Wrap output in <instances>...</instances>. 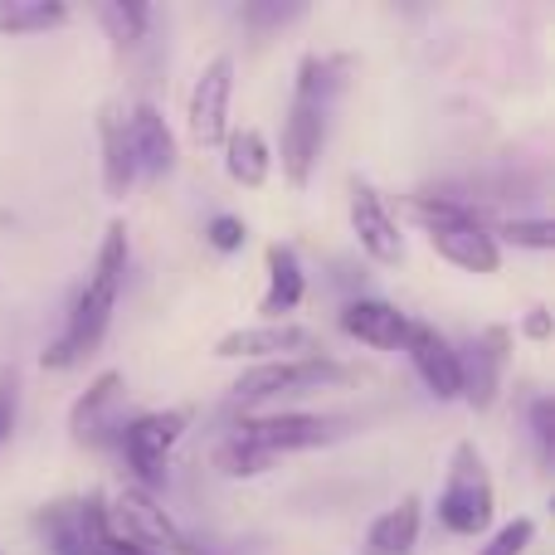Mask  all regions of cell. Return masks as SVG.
<instances>
[{
  "label": "cell",
  "instance_id": "obj_1",
  "mask_svg": "<svg viewBox=\"0 0 555 555\" xmlns=\"http://www.w3.org/2000/svg\"><path fill=\"white\" fill-rule=\"evenodd\" d=\"M122 273H127V224L113 220V224H107V234H103V249H98L93 273H88L83 293L74 297V312H68L64 341L74 346L78 356H88L98 341H103L107 322H113V312H117Z\"/></svg>",
  "mask_w": 555,
  "mask_h": 555
},
{
  "label": "cell",
  "instance_id": "obj_2",
  "mask_svg": "<svg viewBox=\"0 0 555 555\" xmlns=\"http://www.w3.org/2000/svg\"><path fill=\"white\" fill-rule=\"evenodd\" d=\"M492 512H498V492H492L488 463L473 443H459L449 463V482L439 492V521L453 537H482L492 527Z\"/></svg>",
  "mask_w": 555,
  "mask_h": 555
},
{
  "label": "cell",
  "instance_id": "obj_3",
  "mask_svg": "<svg viewBox=\"0 0 555 555\" xmlns=\"http://www.w3.org/2000/svg\"><path fill=\"white\" fill-rule=\"evenodd\" d=\"M341 380H351V371L317 351V356H287V361L249 365V371L230 385V395L240 404H269V400H283V395L332 390V385H341Z\"/></svg>",
  "mask_w": 555,
  "mask_h": 555
},
{
  "label": "cell",
  "instance_id": "obj_4",
  "mask_svg": "<svg viewBox=\"0 0 555 555\" xmlns=\"http://www.w3.org/2000/svg\"><path fill=\"white\" fill-rule=\"evenodd\" d=\"M113 521H117V531H122L132 546H142V551H156V555H205L181 531V521H176L171 512H166L162 502H156L152 492H142V488H122V492H117Z\"/></svg>",
  "mask_w": 555,
  "mask_h": 555
},
{
  "label": "cell",
  "instance_id": "obj_5",
  "mask_svg": "<svg viewBox=\"0 0 555 555\" xmlns=\"http://www.w3.org/2000/svg\"><path fill=\"white\" fill-rule=\"evenodd\" d=\"M185 439V414L181 410H156V414H137L132 424L122 429V453L137 473V488L156 492L166 482V459L171 449Z\"/></svg>",
  "mask_w": 555,
  "mask_h": 555
},
{
  "label": "cell",
  "instance_id": "obj_6",
  "mask_svg": "<svg viewBox=\"0 0 555 555\" xmlns=\"http://www.w3.org/2000/svg\"><path fill=\"white\" fill-rule=\"evenodd\" d=\"M507 361H512V332L507 326H482L459 351V400H468L473 410H492Z\"/></svg>",
  "mask_w": 555,
  "mask_h": 555
},
{
  "label": "cell",
  "instance_id": "obj_7",
  "mask_svg": "<svg viewBox=\"0 0 555 555\" xmlns=\"http://www.w3.org/2000/svg\"><path fill=\"white\" fill-rule=\"evenodd\" d=\"M341 434L336 420H322V414H244L234 424V439L254 443L263 453H293V449H322Z\"/></svg>",
  "mask_w": 555,
  "mask_h": 555
},
{
  "label": "cell",
  "instance_id": "obj_8",
  "mask_svg": "<svg viewBox=\"0 0 555 555\" xmlns=\"http://www.w3.org/2000/svg\"><path fill=\"white\" fill-rule=\"evenodd\" d=\"M220 361H287V356H317V336L297 322H259V326H234L215 341Z\"/></svg>",
  "mask_w": 555,
  "mask_h": 555
},
{
  "label": "cell",
  "instance_id": "obj_9",
  "mask_svg": "<svg viewBox=\"0 0 555 555\" xmlns=\"http://www.w3.org/2000/svg\"><path fill=\"white\" fill-rule=\"evenodd\" d=\"M230 98H234V59L215 54L191 88V142L224 146L230 137Z\"/></svg>",
  "mask_w": 555,
  "mask_h": 555
},
{
  "label": "cell",
  "instance_id": "obj_10",
  "mask_svg": "<svg viewBox=\"0 0 555 555\" xmlns=\"http://www.w3.org/2000/svg\"><path fill=\"white\" fill-rule=\"evenodd\" d=\"M326 113L332 107H317V103H297L287 107V122H283V176L287 185H297L302 191L307 181H312L317 162H322V146H326Z\"/></svg>",
  "mask_w": 555,
  "mask_h": 555
},
{
  "label": "cell",
  "instance_id": "obj_11",
  "mask_svg": "<svg viewBox=\"0 0 555 555\" xmlns=\"http://www.w3.org/2000/svg\"><path fill=\"white\" fill-rule=\"evenodd\" d=\"M351 230H356V244H361L365 259L385 263V269L404 259V234H400V224H395V215L385 210V201L375 195L371 181L351 185Z\"/></svg>",
  "mask_w": 555,
  "mask_h": 555
},
{
  "label": "cell",
  "instance_id": "obj_12",
  "mask_svg": "<svg viewBox=\"0 0 555 555\" xmlns=\"http://www.w3.org/2000/svg\"><path fill=\"white\" fill-rule=\"evenodd\" d=\"M400 351H410L420 380L429 385L434 400H459V351L449 346V336L429 322H410V336H404Z\"/></svg>",
  "mask_w": 555,
  "mask_h": 555
},
{
  "label": "cell",
  "instance_id": "obj_13",
  "mask_svg": "<svg viewBox=\"0 0 555 555\" xmlns=\"http://www.w3.org/2000/svg\"><path fill=\"white\" fill-rule=\"evenodd\" d=\"M117 400H122V375H117V371H103V375H98V380L74 400V410H68L74 439H78V443L122 439L127 424L117 420Z\"/></svg>",
  "mask_w": 555,
  "mask_h": 555
},
{
  "label": "cell",
  "instance_id": "obj_14",
  "mask_svg": "<svg viewBox=\"0 0 555 555\" xmlns=\"http://www.w3.org/2000/svg\"><path fill=\"white\" fill-rule=\"evenodd\" d=\"M341 332L375 346V351H400L404 336H410V317L395 302H380V297H351L341 307Z\"/></svg>",
  "mask_w": 555,
  "mask_h": 555
},
{
  "label": "cell",
  "instance_id": "obj_15",
  "mask_svg": "<svg viewBox=\"0 0 555 555\" xmlns=\"http://www.w3.org/2000/svg\"><path fill=\"white\" fill-rule=\"evenodd\" d=\"M429 244L439 259H449L453 269L463 273H498L502 269V244L482 230L478 220L473 224H443V230H429Z\"/></svg>",
  "mask_w": 555,
  "mask_h": 555
},
{
  "label": "cell",
  "instance_id": "obj_16",
  "mask_svg": "<svg viewBox=\"0 0 555 555\" xmlns=\"http://www.w3.org/2000/svg\"><path fill=\"white\" fill-rule=\"evenodd\" d=\"M127 142L137 156V176H166L176 166V137L152 103H137L127 113Z\"/></svg>",
  "mask_w": 555,
  "mask_h": 555
},
{
  "label": "cell",
  "instance_id": "obj_17",
  "mask_svg": "<svg viewBox=\"0 0 555 555\" xmlns=\"http://www.w3.org/2000/svg\"><path fill=\"white\" fill-rule=\"evenodd\" d=\"M98 142H103V191L122 201L137 181V156L127 142V113L117 103H103V113H98Z\"/></svg>",
  "mask_w": 555,
  "mask_h": 555
},
{
  "label": "cell",
  "instance_id": "obj_18",
  "mask_svg": "<svg viewBox=\"0 0 555 555\" xmlns=\"http://www.w3.org/2000/svg\"><path fill=\"white\" fill-rule=\"evenodd\" d=\"M307 297V273L302 259H297L293 244H269V287L259 297L263 322H283L287 312H297Z\"/></svg>",
  "mask_w": 555,
  "mask_h": 555
},
{
  "label": "cell",
  "instance_id": "obj_19",
  "mask_svg": "<svg viewBox=\"0 0 555 555\" xmlns=\"http://www.w3.org/2000/svg\"><path fill=\"white\" fill-rule=\"evenodd\" d=\"M224 171H230L234 185H249L259 191L273 171V152H269V137L259 127H230L224 137Z\"/></svg>",
  "mask_w": 555,
  "mask_h": 555
},
{
  "label": "cell",
  "instance_id": "obj_20",
  "mask_svg": "<svg viewBox=\"0 0 555 555\" xmlns=\"http://www.w3.org/2000/svg\"><path fill=\"white\" fill-rule=\"evenodd\" d=\"M414 546H420V502L414 498H404L400 507L375 517L371 531H365V551L371 555H410Z\"/></svg>",
  "mask_w": 555,
  "mask_h": 555
},
{
  "label": "cell",
  "instance_id": "obj_21",
  "mask_svg": "<svg viewBox=\"0 0 555 555\" xmlns=\"http://www.w3.org/2000/svg\"><path fill=\"white\" fill-rule=\"evenodd\" d=\"M68 25L64 0H0V35H49Z\"/></svg>",
  "mask_w": 555,
  "mask_h": 555
},
{
  "label": "cell",
  "instance_id": "obj_22",
  "mask_svg": "<svg viewBox=\"0 0 555 555\" xmlns=\"http://www.w3.org/2000/svg\"><path fill=\"white\" fill-rule=\"evenodd\" d=\"M341 74H346V64H341V59L307 54L302 64H297V78H293V98H297V103L332 107V103H336V93H341Z\"/></svg>",
  "mask_w": 555,
  "mask_h": 555
},
{
  "label": "cell",
  "instance_id": "obj_23",
  "mask_svg": "<svg viewBox=\"0 0 555 555\" xmlns=\"http://www.w3.org/2000/svg\"><path fill=\"white\" fill-rule=\"evenodd\" d=\"M98 20H103L113 44H137L146 35V25H152V10L142 0H107V5H98Z\"/></svg>",
  "mask_w": 555,
  "mask_h": 555
},
{
  "label": "cell",
  "instance_id": "obj_24",
  "mask_svg": "<svg viewBox=\"0 0 555 555\" xmlns=\"http://www.w3.org/2000/svg\"><path fill=\"white\" fill-rule=\"evenodd\" d=\"M215 468H220L224 478H259V473L273 468V453L254 449V443H244V439L230 434V439L215 449Z\"/></svg>",
  "mask_w": 555,
  "mask_h": 555
},
{
  "label": "cell",
  "instance_id": "obj_25",
  "mask_svg": "<svg viewBox=\"0 0 555 555\" xmlns=\"http://www.w3.org/2000/svg\"><path fill=\"white\" fill-rule=\"evenodd\" d=\"M39 531L49 537V551H54V555H88L83 527H78V507H49V512H39Z\"/></svg>",
  "mask_w": 555,
  "mask_h": 555
},
{
  "label": "cell",
  "instance_id": "obj_26",
  "mask_svg": "<svg viewBox=\"0 0 555 555\" xmlns=\"http://www.w3.org/2000/svg\"><path fill=\"white\" fill-rule=\"evenodd\" d=\"M410 215L424 230H443V224H473V205L453 201V195H410Z\"/></svg>",
  "mask_w": 555,
  "mask_h": 555
},
{
  "label": "cell",
  "instance_id": "obj_27",
  "mask_svg": "<svg viewBox=\"0 0 555 555\" xmlns=\"http://www.w3.org/2000/svg\"><path fill=\"white\" fill-rule=\"evenodd\" d=\"M498 234L507 244H517V249H537V254H551L555 249V224L541 220V215H537V220H507ZM498 234H492V240H498Z\"/></svg>",
  "mask_w": 555,
  "mask_h": 555
},
{
  "label": "cell",
  "instance_id": "obj_28",
  "mask_svg": "<svg viewBox=\"0 0 555 555\" xmlns=\"http://www.w3.org/2000/svg\"><path fill=\"white\" fill-rule=\"evenodd\" d=\"M531 541H537V521H531V517H517V521H507L502 531H492V541H488V546H482L478 555H521V551L531 546Z\"/></svg>",
  "mask_w": 555,
  "mask_h": 555
},
{
  "label": "cell",
  "instance_id": "obj_29",
  "mask_svg": "<svg viewBox=\"0 0 555 555\" xmlns=\"http://www.w3.org/2000/svg\"><path fill=\"white\" fill-rule=\"evenodd\" d=\"M205 240L220 254H240L244 244H249V224H244L240 215H215V220L205 224Z\"/></svg>",
  "mask_w": 555,
  "mask_h": 555
},
{
  "label": "cell",
  "instance_id": "obj_30",
  "mask_svg": "<svg viewBox=\"0 0 555 555\" xmlns=\"http://www.w3.org/2000/svg\"><path fill=\"white\" fill-rule=\"evenodd\" d=\"M531 439H537L541 449V463L555 459V400L551 395H541L537 404H531Z\"/></svg>",
  "mask_w": 555,
  "mask_h": 555
},
{
  "label": "cell",
  "instance_id": "obj_31",
  "mask_svg": "<svg viewBox=\"0 0 555 555\" xmlns=\"http://www.w3.org/2000/svg\"><path fill=\"white\" fill-rule=\"evenodd\" d=\"M302 15V5H244L240 10V20L249 29H278V25H287V20H297Z\"/></svg>",
  "mask_w": 555,
  "mask_h": 555
},
{
  "label": "cell",
  "instance_id": "obj_32",
  "mask_svg": "<svg viewBox=\"0 0 555 555\" xmlns=\"http://www.w3.org/2000/svg\"><path fill=\"white\" fill-rule=\"evenodd\" d=\"M15 414H20V380L15 371H0V443L15 429Z\"/></svg>",
  "mask_w": 555,
  "mask_h": 555
},
{
  "label": "cell",
  "instance_id": "obj_33",
  "mask_svg": "<svg viewBox=\"0 0 555 555\" xmlns=\"http://www.w3.org/2000/svg\"><path fill=\"white\" fill-rule=\"evenodd\" d=\"M39 361H44V371H68V365L78 361V351L64 341V336H59L54 346H44V356H39Z\"/></svg>",
  "mask_w": 555,
  "mask_h": 555
},
{
  "label": "cell",
  "instance_id": "obj_34",
  "mask_svg": "<svg viewBox=\"0 0 555 555\" xmlns=\"http://www.w3.org/2000/svg\"><path fill=\"white\" fill-rule=\"evenodd\" d=\"M521 336H531V341H546V336H551V312H546V307H531L527 322H521Z\"/></svg>",
  "mask_w": 555,
  "mask_h": 555
},
{
  "label": "cell",
  "instance_id": "obj_35",
  "mask_svg": "<svg viewBox=\"0 0 555 555\" xmlns=\"http://www.w3.org/2000/svg\"><path fill=\"white\" fill-rule=\"evenodd\" d=\"M132 555H156V551H132Z\"/></svg>",
  "mask_w": 555,
  "mask_h": 555
}]
</instances>
